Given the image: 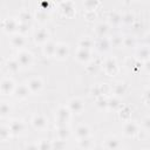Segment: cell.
Instances as JSON below:
<instances>
[{
  "instance_id": "obj_32",
  "label": "cell",
  "mask_w": 150,
  "mask_h": 150,
  "mask_svg": "<svg viewBox=\"0 0 150 150\" xmlns=\"http://www.w3.org/2000/svg\"><path fill=\"white\" fill-rule=\"evenodd\" d=\"M118 117L123 121V122H127L131 118V109L127 105L122 107L120 110H118Z\"/></svg>"
},
{
  "instance_id": "obj_23",
  "label": "cell",
  "mask_w": 150,
  "mask_h": 150,
  "mask_svg": "<svg viewBox=\"0 0 150 150\" xmlns=\"http://www.w3.org/2000/svg\"><path fill=\"white\" fill-rule=\"evenodd\" d=\"M95 47L97 50L100 52H108L111 47L109 38H102V39H97V41L95 42Z\"/></svg>"
},
{
  "instance_id": "obj_36",
  "label": "cell",
  "mask_w": 150,
  "mask_h": 150,
  "mask_svg": "<svg viewBox=\"0 0 150 150\" xmlns=\"http://www.w3.org/2000/svg\"><path fill=\"white\" fill-rule=\"evenodd\" d=\"M100 5H101V2L97 1V0H86V1H83L84 11H96V8Z\"/></svg>"
},
{
  "instance_id": "obj_46",
  "label": "cell",
  "mask_w": 150,
  "mask_h": 150,
  "mask_svg": "<svg viewBox=\"0 0 150 150\" xmlns=\"http://www.w3.org/2000/svg\"><path fill=\"white\" fill-rule=\"evenodd\" d=\"M142 127H143V129H144L145 131L150 132V116H146V117L143 118V121H142Z\"/></svg>"
},
{
  "instance_id": "obj_48",
  "label": "cell",
  "mask_w": 150,
  "mask_h": 150,
  "mask_svg": "<svg viewBox=\"0 0 150 150\" xmlns=\"http://www.w3.org/2000/svg\"><path fill=\"white\" fill-rule=\"evenodd\" d=\"M25 150H39L38 149V143H30V144H28Z\"/></svg>"
},
{
  "instance_id": "obj_15",
  "label": "cell",
  "mask_w": 150,
  "mask_h": 150,
  "mask_svg": "<svg viewBox=\"0 0 150 150\" xmlns=\"http://www.w3.org/2000/svg\"><path fill=\"white\" fill-rule=\"evenodd\" d=\"M103 144H104V148L107 150H118L121 148V141L115 135L107 136L103 141Z\"/></svg>"
},
{
  "instance_id": "obj_24",
  "label": "cell",
  "mask_w": 150,
  "mask_h": 150,
  "mask_svg": "<svg viewBox=\"0 0 150 150\" xmlns=\"http://www.w3.org/2000/svg\"><path fill=\"white\" fill-rule=\"evenodd\" d=\"M77 145L80 149L82 150H90L94 148V141H93V137L89 136V137H86V138H81V139H77Z\"/></svg>"
},
{
  "instance_id": "obj_50",
  "label": "cell",
  "mask_w": 150,
  "mask_h": 150,
  "mask_svg": "<svg viewBox=\"0 0 150 150\" xmlns=\"http://www.w3.org/2000/svg\"><path fill=\"white\" fill-rule=\"evenodd\" d=\"M148 103V108H149V110H150V102H146Z\"/></svg>"
},
{
  "instance_id": "obj_29",
  "label": "cell",
  "mask_w": 150,
  "mask_h": 150,
  "mask_svg": "<svg viewBox=\"0 0 150 150\" xmlns=\"http://www.w3.org/2000/svg\"><path fill=\"white\" fill-rule=\"evenodd\" d=\"M33 19V15L32 13L28 11V9H21L18 14V20L19 22H22V23H29L30 20Z\"/></svg>"
},
{
  "instance_id": "obj_43",
  "label": "cell",
  "mask_w": 150,
  "mask_h": 150,
  "mask_svg": "<svg viewBox=\"0 0 150 150\" xmlns=\"http://www.w3.org/2000/svg\"><path fill=\"white\" fill-rule=\"evenodd\" d=\"M29 27H30V25H29V23H22V22H20V25H19V29H18V33H19V34L25 35L26 33H28Z\"/></svg>"
},
{
  "instance_id": "obj_7",
  "label": "cell",
  "mask_w": 150,
  "mask_h": 150,
  "mask_svg": "<svg viewBox=\"0 0 150 150\" xmlns=\"http://www.w3.org/2000/svg\"><path fill=\"white\" fill-rule=\"evenodd\" d=\"M27 87L30 91V94H40L43 89V80L39 76H34V77H30L28 81H27Z\"/></svg>"
},
{
  "instance_id": "obj_39",
  "label": "cell",
  "mask_w": 150,
  "mask_h": 150,
  "mask_svg": "<svg viewBox=\"0 0 150 150\" xmlns=\"http://www.w3.org/2000/svg\"><path fill=\"white\" fill-rule=\"evenodd\" d=\"M38 149L39 150H54L53 143L48 139H40L38 142Z\"/></svg>"
},
{
  "instance_id": "obj_13",
  "label": "cell",
  "mask_w": 150,
  "mask_h": 150,
  "mask_svg": "<svg viewBox=\"0 0 150 150\" xmlns=\"http://www.w3.org/2000/svg\"><path fill=\"white\" fill-rule=\"evenodd\" d=\"M122 131H123V135H124L125 137H135V136L139 132L138 124H137L136 122H134V121L129 120V121L124 122Z\"/></svg>"
},
{
  "instance_id": "obj_3",
  "label": "cell",
  "mask_w": 150,
  "mask_h": 150,
  "mask_svg": "<svg viewBox=\"0 0 150 150\" xmlns=\"http://www.w3.org/2000/svg\"><path fill=\"white\" fill-rule=\"evenodd\" d=\"M19 25H20V22H19L18 18L9 16V18H6V19L2 20V22H1V28H2V30H4L5 33L13 35V34L18 33Z\"/></svg>"
},
{
  "instance_id": "obj_4",
  "label": "cell",
  "mask_w": 150,
  "mask_h": 150,
  "mask_svg": "<svg viewBox=\"0 0 150 150\" xmlns=\"http://www.w3.org/2000/svg\"><path fill=\"white\" fill-rule=\"evenodd\" d=\"M33 41L38 46H45L48 41H50V33L47 28H38L33 34Z\"/></svg>"
},
{
  "instance_id": "obj_37",
  "label": "cell",
  "mask_w": 150,
  "mask_h": 150,
  "mask_svg": "<svg viewBox=\"0 0 150 150\" xmlns=\"http://www.w3.org/2000/svg\"><path fill=\"white\" fill-rule=\"evenodd\" d=\"M100 90H101V94L102 96H108L110 94H112V86L108 82H103V83H100Z\"/></svg>"
},
{
  "instance_id": "obj_1",
  "label": "cell",
  "mask_w": 150,
  "mask_h": 150,
  "mask_svg": "<svg viewBox=\"0 0 150 150\" xmlns=\"http://www.w3.org/2000/svg\"><path fill=\"white\" fill-rule=\"evenodd\" d=\"M71 117V112L68 109L67 105H60L56 110V116H55V125L56 127H63L68 125L69 121Z\"/></svg>"
},
{
  "instance_id": "obj_27",
  "label": "cell",
  "mask_w": 150,
  "mask_h": 150,
  "mask_svg": "<svg viewBox=\"0 0 150 150\" xmlns=\"http://www.w3.org/2000/svg\"><path fill=\"white\" fill-rule=\"evenodd\" d=\"M108 23L109 25H112V26H118L122 23V14L116 12V11H112L109 13V16H108Z\"/></svg>"
},
{
  "instance_id": "obj_47",
  "label": "cell",
  "mask_w": 150,
  "mask_h": 150,
  "mask_svg": "<svg viewBox=\"0 0 150 150\" xmlns=\"http://www.w3.org/2000/svg\"><path fill=\"white\" fill-rule=\"evenodd\" d=\"M143 96H144V98H145L146 102H150V87H148V88L144 89V91H143Z\"/></svg>"
},
{
  "instance_id": "obj_52",
  "label": "cell",
  "mask_w": 150,
  "mask_h": 150,
  "mask_svg": "<svg viewBox=\"0 0 150 150\" xmlns=\"http://www.w3.org/2000/svg\"><path fill=\"white\" fill-rule=\"evenodd\" d=\"M149 82H150V79H149Z\"/></svg>"
},
{
  "instance_id": "obj_19",
  "label": "cell",
  "mask_w": 150,
  "mask_h": 150,
  "mask_svg": "<svg viewBox=\"0 0 150 150\" xmlns=\"http://www.w3.org/2000/svg\"><path fill=\"white\" fill-rule=\"evenodd\" d=\"M127 90H128L127 83L123 81H118L112 86V96L121 98L122 96H124L127 94Z\"/></svg>"
},
{
  "instance_id": "obj_31",
  "label": "cell",
  "mask_w": 150,
  "mask_h": 150,
  "mask_svg": "<svg viewBox=\"0 0 150 150\" xmlns=\"http://www.w3.org/2000/svg\"><path fill=\"white\" fill-rule=\"evenodd\" d=\"M6 67H7V70L9 73H18L21 66L16 59H8L6 62Z\"/></svg>"
},
{
  "instance_id": "obj_33",
  "label": "cell",
  "mask_w": 150,
  "mask_h": 150,
  "mask_svg": "<svg viewBox=\"0 0 150 150\" xmlns=\"http://www.w3.org/2000/svg\"><path fill=\"white\" fill-rule=\"evenodd\" d=\"M11 136H12V131H11L9 127L2 124L0 127V139H1V142H6L7 139H9Z\"/></svg>"
},
{
  "instance_id": "obj_21",
  "label": "cell",
  "mask_w": 150,
  "mask_h": 150,
  "mask_svg": "<svg viewBox=\"0 0 150 150\" xmlns=\"http://www.w3.org/2000/svg\"><path fill=\"white\" fill-rule=\"evenodd\" d=\"M56 46L57 43L54 42V41H48L43 47H42V54L45 57L49 59V57H54L55 55V50H56Z\"/></svg>"
},
{
  "instance_id": "obj_6",
  "label": "cell",
  "mask_w": 150,
  "mask_h": 150,
  "mask_svg": "<svg viewBox=\"0 0 150 150\" xmlns=\"http://www.w3.org/2000/svg\"><path fill=\"white\" fill-rule=\"evenodd\" d=\"M15 88H16V84H15L14 80L11 79V77H4L0 82V93H1V95H5V96L14 95Z\"/></svg>"
},
{
  "instance_id": "obj_35",
  "label": "cell",
  "mask_w": 150,
  "mask_h": 150,
  "mask_svg": "<svg viewBox=\"0 0 150 150\" xmlns=\"http://www.w3.org/2000/svg\"><path fill=\"white\" fill-rule=\"evenodd\" d=\"M95 105L100 110H105L108 109V98L105 96H100L95 98Z\"/></svg>"
},
{
  "instance_id": "obj_44",
  "label": "cell",
  "mask_w": 150,
  "mask_h": 150,
  "mask_svg": "<svg viewBox=\"0 0 150 150\" xmlns=\"http://www.w3.org/2000/svg\"><path fill=\"white\" fill-rule=\"evenodd\" d=\"M90 94L95 97V98H97V97H100V96H102V94H101V90H100V86L98 84H96V86H93L91 87V89H90Z\"/></svg>"
},
{
  "instance_id": "obj_45",
  "label": "cell",
  "mask_w": 150,
  "mask_h": 150,
  "mask_svg": "<svg viewBox=\"0 0 150 150\" xmlns=\"http://www.w3.org/2000/svg\"><path fill=\"white\" fill-rule=\"evenodd\" d=\"M66 146V141H61V139H56L53 143V149L55 150H62Z\"/></svg>"
},
{
  "instance_id": "obj_25",
  "label": "cell",
  "mask_w": 150,
  "mask_h": 150,
  "mask_svg": "<svg viewBox=\"0 0 150 150\" xmlns=\"http://www.w3.org/2000/svg\"><path fill=\"white\" fill-rule=\"evenodd\" d=\"M34 19L38 22H40V23H45V22H47L49 20V13H48V11H45V9L39 8L34 13Z\"/></svg>"
},
{
  "instance_id": "obj_40",
  "label": "cell",
  "mask_w": 150,
  "mask_h": 150,
  "mask_svg": "<svg viewBox=\"0 0 150 150\" xmlns=\"http://www.w3.org/2000/svg\"><path fill=\"white\" fill-rule=\"evenodd\" d=\"M135 22V15L131 12H127L122 14V23L124 25H132Z\"/></svg>"
},
{
  "instance_id": "obj_42",
  "label": "cell",
  "mask_w": 150,
  "mask_h": 150,
  "mask_svg": "<svg viewBox=\"0 0 150 150\" xmlns=\"http://www.w3.org/2000/svg\"><path fill=\"white\" fill-rule=\"evenodd\" d=\"M83 18L87 21H94L97 18V13H96V11H84L83 12Z\"/></svg>"
},
{
  "instance_id": "obj_16",
  "label": "cell",
  "mask_w": 150,
  "mask_h": 150,
  "mask_svg": "<svg viewBox=\"0 0 150 150\" xmlns=\"http://www.w3.org/2000/svg\"><path fill=\"white\" fill-rule=\"evenodd\" d=\"M26 42H27V41H26L25 35L19 34V33L13 34V35L11 36V39H9V43H11V46H12L13 48L19 49V50L23 49V47L26 46Z\"/></svg>"
},
{
  "instance_id": "obj_20",
  "label": "cell",
  "mask_w": 150,
  "mask_h": 150,
  "mask_svg": "<svg viewBox=\"0 0 150 150\" xmlns=\"http://www.w3.org/2000/svg\"><path fill=\"white\" fill-rule=\"evenodd\" d=\"M74 134H75L77 139H81V138H86V137L91 136V130H90L89 125H87V124H79L75 128Z\"/></svg>"
},
{
  "instance_id": "obj_30",
  "label": "cell",
  "mask_w": 150,
  "mask_h": 150,
  "mask_svg": "<svg viewBox=\"0 0 150 150\" xmlns=\"http://www.w3.org/2000/svg\"><path fill=\"white\" fill-rule=\"evenodd\" d=\"M79 47H80V48H84V49L91 50V49L95 47V42H94L90 38L83 36V38H81V39L79 40Z\"/></svg>"
},
{
  "instance_id": "obj_26",
  "label": "cell",
  "mask_w": 150,
  "mask_h": 150,
  "mask_svg": "<svg viewBox=\"0 0 150 150\" xmlns=\"http://www.w3.org/2000/svg\"><path fill=\"white\" fill-rule=\"evenodd\" d=\"M69 136H70V129H69L68 125L56 127V137H57V139L66 141Z\"/></svg>"
},
{
  "instance_id": "obj_17",
  "label": "cell",
  "mask_w": 150,
  "mask_h": 150,
  "mask_svg": "<svg viewBox=\"0 0 150 150\" xmlns=\"http://www.w3.org/2000/svg\"><path fill=\"white\" fill-rule=\"evenodd\" d=\"M109 30H110V25L108 22H103V21L96 23L94 27V33L98 39L107 38V35L109 34Z\"/></svg>"
},
{
  "instance_id": "obj_34",
  "label": "cell",
  "mask_w": 150,
  "mask_h": 150,
  "mask_svg": "<svg viewBox=\"0 0 150 150\" xmlns=\"http://www.w3.org/2000/svg\"><path fill=\"white\" fill-rule=\"evenodd\" d=\"M123 38H124V36H122V35H120V34H115V35H112L111 38H109V41H110L111 47H116V48L122 47V46H123Z\"/></svg>"
},
{
  "instance_id": "obj_49",
  "label": "cell",
  "mask_w": 150,
  "mask_h": 150,
  "mask_svg": "<svg viewBox=\"0 0 150 150\" xmlns=\"http://www.w3.org/2000/svg\"><path fill=\"white\" fill-rule=\"evenodd\" d=\"M143 68H144V70H145L146 73H149V74H150V59L143 63Z\"/></svg>"
},
{
  "instance_id": "obj_28",
  "label": "cell",
  "mask_w": 150,
  "mask_h": 150,
  "mask_svg": "<svg viewBox=\"0 0 150 150\" xmlns=\"http://www.w3.org/2000/svg\"><path fill=\"white\" fill-rule=\"evenodd\" d=\"M122 107H123V105H122V103H121V98H118V97H116V96H111V97L108 98V109L118 111Z\"/></svg>"
},
{
  "instance_id": "obj_38",
  "label": "cell",
  "mask_w": 150,
  "mask_h": 150,
  "mask_svg": "<svg viewBox=\"0 0 150 150\" xmlns=\"http://www.w3.org/2000/svg\"><path fill=\"white\" fill-rule=\"evenodd\" d=\"M123 47L124 48H134L136 47V39L131 35H125L123 38Z\"/></svg>"
},
{
  "instance_id": "obj_2",
  "label": "cell",
  "mask_w": 150,
  "mask_h": 150,
  "mask_svg": "<svg viewBox=\"0 0 150 150\" xmlns=\"http://www.w3.org/2000/svg\"><path fill=\"white\" fill-rule=\"evenodd\" d=\"M102 67H103V71H104V74H105L107 76H110V77L117 75L118 71H120L118 63H117V61H116V59H115L114 56H109V57H107V59L103 61Z\"/></svg>"
},
{
  "instance_id": "obj_5",
  "label": "cell",
  "mask_w": 150,
  "mask_h": 150,
  "mask_svg": "<svg viewBox=\"0 0 150 150\" xmlns=\"http://www.w3.org/2000/svg\"><path fill=\"white\" fill-rule=\"evenodd\" d=\"M15 59L18 60L20 66L23 67V68H29L33 64V62H34V56H33V54L28 49L18 50V54H16Z\"/></svg>"
},
{
  "instance_id": "obj_14",
  "label": "cell",
  "mask_w": 150,
  "mask_h": 150,
  "mask_svg": "<svg viewBox=\"0 0 150 150\" xmlns=\"http://www.w3.org/2000/svg\"><path fill=\"white\" fill-rule=\"evenodd\" d=\"M135 59L142 63L150 59V47L148 46H139L135 50Z\"/></svg>"
},
{
  "instance_id": "obj_41",
  "label": "cell",
  "mask_w": 150,
  "mask_h": 150,
  "mask_svg": "<svg viewBox=\"0 0 150 150\" xmlns=\"http://www.w3.org/2000/svg\"><path fill=\"white\" fill-rule=\"evenodd\" d=\"M11 112V105L9 103H7L6 101H2L0 104V115L1 117H6L7 115H9Z\"/></svg>"
},
{
  "instance_id": "obj_10",
  "label": "cell",
  "mask_w": 150,
  "mask_h": 150,
  "mask_svg": "<svg viewBox=\"0 0 150 150\" xmlns=\"http://www.w3.org/2000/svg\"><path fill=\"white\" fill-rule=\"evenodd\" d=\"M67 107L71 114H81L84 110V102L80 97H71L67 102Z\"/></svg>"
},
{
  "instance_id": "obj_51",
  "label": "cell",
  "mask_w": 150,
  "mask_h": 150,
  "mask_svg": "<svg viewBox=\"0 0 150 150\" xmlns=\"http://www.w3.org/2000/svg\"><path fill=\"white\" fill-rule=\"evenodd\" d=\"M144 150H150V149H149V148H148V149H144Z\"/></svg>"
},
{
  "instance_id": "obj_8",
  "label": "cell",
  "mask_w": 150,
  "mask_h": 150,
  "mask_svg": "<svg viewBox=\"0 0 150 150\" xmlns=\"http://www.w3.org/2000/svg\"><path fill=\"white\" fill-rule=\"evenodd\" d=\"M30 123L33 125L34 129L39 130V131H43L48 128V120L45 115L42 114H35L33 115L32 120H30Z\"/></svg>"
},
{
  "instance_id": "obj_11",
  "label": "cell",
  "mask_w": 150,
  "mask_h": 150,
  "mask_svg": "<svg viewBox=\"0 0 150 150\" xmlns=\"http://www.w3.org/2000/svg\"><path fill=\"white\" fill-rule=\"evenodd\" d=\"M59 7H60L61 13L66 18H73L76 13V7H75L74 1H61L59 2Z\"/></svg>"
},
{
  "instance_id": "obj_22",
  "label": "cell",
  "mask_w": 150,
  "mask_h": 150,
  "mask_svg": "<svg viewBox=\"0 0 150 150\" xmlns=\"http://www.w3.org/2000/svg\"><path fill=\"white\" fill-rule=\"evenodd\" d=\"M29 94H30V91H29L27 84H19V86H16L15 91H14V96L18 100H26L29 96Z\"/></svg>"
},
{
  "instance_id": "obj_18",
  "label": "cell",
  "mask_w": 150,
  "mask_h": 150,
  "mask_svg": "<svg viewBox=\"0 0 150 150\" xmlns=\"http://www.w3.org/2000/svg\"><path fill=\"white\" fill-rule=\"evenodd\" d=\"M8 127L11 129L13 136H18V135H20L25 130V123H23L22 120H19V118H13L9 122Z\"/></svg>"
},
{
  "instance_id": "obj_9",
  "label": "cell",
  "mask_w": 150,
  "mask_h": 150,
  "mask_svg": "<svg viewBox=\"0 0 150 150\" xmlns=\"http://www.w3.org/2000/svg\"><path fill=\"white\" fill-rule=\"evenodd\" d=\"M70 54V47L68 43L64 42H59L56 46V50H55V55L54 59H56L57 61H64L68 59Z\"/></svg>"
},
{
  "instance_id": "obj_12",
  "label": "cell",
  "mask_w": 150,
  "mask_h": 150,
  "mask_svg": "<svg viewBox=\"0 0 150 150\" xmlns=\"http://www.w3.org/2000/svg\"><path fill=\"white\" fill-rule=\"evenodd\" d=\"M91 50L89 49H84V48H80L77 47L76 52H75V60L82 64H88L91 61Z\"/></svg>"
}]
</instances>
